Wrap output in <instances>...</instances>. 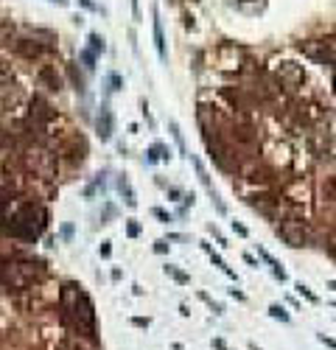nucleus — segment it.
<instances>
[{"label":"nucleus","mask_w":336,"mask_h":350,"mask_svg":"<svg viewBox=\"0 0 336 350\" xmlns=\"http://www.w3.org/2000/svg\"><path fill=\"white\" fill-rule=\"evenodd\" d=\"M59 305H62V320L73 325L81 336L96 342V308H93V300L87 297V292L76 283H65L59 294Z\"/></svg>","instance_id":"1"},{"label":"nucleus","mask_w":336,"mask_h":350,"mask_svg":"<svg viewBox=\"0 0 336 350\" xmlns=\"http://www.w3.org/2000/svg\"><path fill=\"white\" fill-rule=\"evenodd\" d=\"M42 275L40 263H28V261H9L0 266V283L9 286V289H25Z\"/></svg>","instance_id":"2"},{"label":"nucleus","mask_w":336,"mask_h":350,"mask_svg":"<svg viewBox=\"0 0 336 350\" xmlns=\"http://www.w3.org/2000/svg\"><path fill=\"white\" fill-rule=\"evenodd\" d=\"M23 160H25V168L34 171L37 176H42V179H50V176L56 174V154H50L48 149L28 146L25 154H23Z\"/></svg>","instance_id":"3"},{"label":"nucleus","mask_w":336,"mask_h":350,"mask_svg":"<svg viewBox=\"0 0 336 350\" xmlns=\"http://www.w3.org/2000/svg\"><path fill=\"white\" fill-rule=\"evenodd\" d=\"M300 50L311 62H316V65H336V39L334 37L306 39V42H300Z\"/></svg>","instance_id":"4"},{"label":"nucleus","mask_w":336,"mask_h":350,"mask_svg":"<svg viewBox=\"0 0 336 350\" xmlns=\"http://www.w3.org/2000/svg\"><path fill=\"white\" fill-rule=\"evenodd\" d=\"M277 235L288 244V247H306L308 244V227L303 224V219H283L277 224Z\"/></svg>","instance_id":"5"},{"label":"nucleus","mask_w":336,"mask_h":350,"mask_svg":"<svg viewBox=\"0 0 336 350\" xmlns=\"http://www.w3.org/2000/svg\"><path fill=\"white\" fill-rule=\"evenodd\" d=\"M50 118H53V112H50V104H48V101H45L42 96H34V98H31L28 126H34L37 132H42V129H45V124H48Z\"/></svg>","instance_id":"6"},{"label":"nucleus","mask_w":336,"mask_h":350,"mask_svg":"<svg viewBox=\"0 0 336 350\" xmlns=\"http://www.w3.org/2000/svg\"><path fill=\"white\" fill-rule=\"evenodd\" d=\"M14 53L23 59H40L42 53H45V45H42L40 39H31V37H20V39H14Z\"/></svg>","instance_id":"7"},{"label":"nucleus","mask_w":336,"mask_h":350,"mask_svg":"<svg viewBox=\"0 0 336 350\" xmlns=\"http://www.w3.org/2000/svg\"><path fill=\"white\" fill-rule=\"evenodd\" d=\"M37 78H40L42 87H48L50 93H59V90H62V78H59V73H56L53 65H42L40 73H37Z\"/></svg>","instance_id":"8"},{"label":"nucleus","mask_w":336,"mask_h":350,"mask_svg":"<svg viewBox=\"0 0 336 350\" xmlns=\"http://www.w3.org/2000/svg\"><path fill=\"white\" fill-rule=\"evenodd\" d=\"M62 154L68 157V163H73V166H76V163H81V160H84L87 146H84V140H81V137H73L68 146L62 149Z\"/></svg>","instance_id":"9"},{"label":"nucleus","mask_w":336,"mask_h":350,"mask_svg":"<svg viewBox=\"0 0 336 350\" xmlns=\"http://www.w3.org/2000/svg\"><path fill=\"white\" fill-rule=\"evenodd\" d=\"M96 129H98V137L101 140H109L112 137V109L104 104L98 112V118H96Z\"/></svg>","instance_id":"10"},{"label":"nucleus","mask_w":336,"mask_h":350,"mask_svg":"<svg viewBox=\"0 0 336 350\" xmlns=\"http://www.w3.org/2000/svg\"><path fill=\"white\" fill-rule=\"evenodd\" d=\"M255 210H261V213H266V216H275V204H277V199L275 196H269V194H255V196H249L247 199Z\"/></svg>","instance_id":"11"},{"label":"nucleus","mask_w":336,"mask_h":350,"mask_svg":"<svg viewBox=\"0 0 336 350\" xmlns=\"http://www.w3.org/2000/svg\"><path fill=\"white\" fill-rule=\"evenodd\" d=\"M277 78H280V81H303V70L297 68L294 62H283V65L277 68Z\"/></svg>","instance_id":"12"},{"label":"nucleus","mask_w":336,"mask_h":350,"mask_svg":"<svg viewBox=\"0 0 336 350\" xmlns=\"http://www.w3.org/2000/svg\"><path fill=\"white\" fill-rule=\"evenodd\" d=\"M154 45H157V56L166 62V37H163V20L157 9H154Z\"/></svg>","instance_id":"13"},{"label":"nucleus","mask_w":336,"mask_h":350,"mask_svg":"<svg viewBox=\"0 0 336 350\" xmlns=\"http://www.w3.org/2000/svg\"><path fill=\"white\" fill-rule=\"evenodd\" d=\"M118 191H120V196L126 199L129 207H135V204H138V199H135V191H132V185H129L126 176H120V179H118Z\"/></svg>","instance_id":"14"},{"label":"nucleus","mask_w":336,"mask_h":350,"mask_svg":"<svg viewBox=\"0 0 336 350\" xmlns=\"http://www.w3.org/2000/svg\"><path fill=\"white\" fill-rule=\"evenodd\" d=\"M221 96L227 98V101H230V104H233L236 109H241V107H244V96H241L238 90H230V87H224V90H221Z\"/></svg>","instance_id":"15"},{"label":"nucleus","mask_w":336,"mask_h":350,"mask_svg":"<svg viewBox=\"0 0 336 350\" xmlns=\"http://www.w3.org/2000/svg\"><path fill=\"white\" fill-rule=\"evenodd\" d=\"M322 196H325L328 202H336V176H328L325 182H322Z\"/></svg>","instance_id":"16"},{"label":"nucleus","mask_w":336,"mask_h":350,"mask_svg":"<svg viewBox=\"0 0 336 350\" xmlns=\"http://www.w3.org/2000/svg\"><path fill=\"white\" fill-rule=\"evenodd\" d=\"M9 81H14V70H11V65L6 59H0V87L9 84Z\"/></svg>","instance_id":"17"},{"label":"nucleus","mask_w":336,"mask_h":350,"mask_svg":"<svg viewBox=\"0 0 336 350\" xmlns=\"http://www.w3.org/2000/svg\"><path fill=\"white\" fill-rule=\"evenodd\" d=\"M87 39H90V50H93V53H104V50H107V45H104V37H101V34H96V31H93Z\"/></svg>","instance_id":"18"},{"label":"nucleus","mask_w":336,"mask_h":350,"mask_svg":"<svg viewBox=\"0 0 336 350\" xmlns=\"http://www.w3.org/2000/svg\"><path fill=\"white\" fill-rule=\"evenodd\" d=\"M166 275H168V277H174L177 283H182V286H185V283H191V277H188V275L182 272V269H177V266H171V263L166 266Z\"/></svg>","instance_id":"19"},{"label":"nucleus","mask_w":336,"mask_h":350,"mask_svg":"<svg viewBox=\"0 0 336 350\" xmlns=\"http://www.w3.org/2000/svg\"><path fill=\"white\" fill-rule=\"evenodd\" d=\"M269 314H272L275 320H280V322H288V320H291V317H288V311L283 308V305H277V302H275V305H269Z\"/></svg>","instance_id":"20"},{"label":"nucleus","mask_w":336,"mask_h":350,"mask_svg":"<svg viewBox=\"0 0 336 350\" xmlns=\"http://www.w3.org/2000/svg\"><path fill=\"white\" fill-rule=\"evenodd\" d=\"M11 34H14V25L11 23H0V42H11Z\"/></svg>","instance_id":"21"},{"label":"nucleus","mask_w":336,"mask_h":350,"mask_svg":"<svg viewBox=\"0 0 336 350\" xmlns=\"http://www.w3.org/2000/svg\"><path fill=\"white\" fill-rule=\"evenodd\" d=\"M294 289H297V294H303V297H306V300H311V302H319V297H316V294L311 292V289H308V286H303V283H297Z\"/></svg>","instance_id":"22"},{"label":"nucleus","mask_w":336,"mask_h":350,"mask_svg":"<svg viewBox=\"0 0 336 350\" xmlns=\"http://www.w3.org/2000/svg\"><path fill=\"white\" fill-rule=\"evenodd\" d=\"M81 62H84L87 70H96V53L93 50H81Z\"/></svg>","instance_id":"23"},{"label":"nucleus","mask_w":336,"mask_h":350,"mask_svg":"<svg viewBox=\"0 0 336 350\" xmlns=\"http://www.w3.org/2000/svg\"><path fill=\"white\" fill-rule=\"evenodd\" d=\"M126 235H129V238H138V235H140V224L135 222V219H129V222H126Z\"/></svg>","instance_id":"24"},{"label":"nucleus","mask_w":336,"mask_h":350,"mask_svg":"<svg viewBox=\"0 0 336 350\" xmlns=\"http://www.w3.org/2000/svg\"><path fill=\"white\" fill-rule=\"evenodd\" d=\"M70 76H73V81H76V90H79V93H84V78L76 73V68H73V65H70Z\"/></svg>","instance_id":"25"},{"label":"nucleus","mask_w":336,"mask_h":350,"mask_svg":"<svg viewBox=\"0 0 336 350\" xmlns=\"http://www.w3.org/2000/svg\"><path fill=\"white\" fill-rule=\"evenodd\" d=\"M154 216H157L163 224H171V213H166V210H160V207H154Z\"/></svg>","instance_id":"26"},{"label":"nucleus","mask_w":336,"mask_h":350,"mask_svg":"<svg viewBox=\"0 0 336 350\" xmlns=\"http://www.w3.org/2000/svg\"><path fill=\"white\" fill-rule=\"evenodd\" d=\"M233 230H236V233L241 235V238H247V235H249V230H247V227H244L241 222H233Z\"/></svg>","instance_id":"27"},{"label":"nucleus","mask_w":336,"mask_h":350,"mask_svg":"<svg viewBox=\"0 0 336 350\" xmlns=\"http://www.w3.org/2000/svg\"><path fill=\"white\" fill-rule=\"evenodd\" d=\"M319 342H322V345H328L331 350H336V339H331V336H325V333H319Z\"/></svg>","instance_id":"28"},{"label":"nucleus","mask_w":336,"mask_h":350,"mask_svg":"<svg viewBox=\"0 0 336 350\" xmlns=\"http://www.w3.org/2000/svg\"><path fill=\"white\" fill-rule=\"evenodd\" d=\"M98 252H101V258H109V252H112V247H109V241H104L98 247Z\"/></svg>","instance_id":"29"},{"label":"nucleus","mask_w":336,"mask_h":350,"mask_svg":"<svg viewBox=\"0 0 336 350\" xmlns=\"http://www.w3.org/2000/svg\"><path fill=\"white\" fill-rule=\"evenodd\" d=\"M132 325H138V328H148V320H143V317H132Z\"/></svg>","instance_id":"30"},{"label":"nucleus","mask_w":336,"mask_h":350,"mask_svg":"<svg viewBox=\"0 0 336 350\" xmlns=\"http://www.w3.org/2000/svg\"><path fill=\"white\" fill-rule=\"evenodd\" d=\"M154 252H168V244L166 241H157V244H154Z\"/></svg>","instance_id":"31"},{"label":"nucleus","mask_w":336,"mask_h":350,"mask_svg":"<svg viewBox=\"0 0 336 350\" xmlns=\"http://www.w3.org/2000/svg\"><path fill=\"white\" fill-rule=\"evenodd\" d=\"M109 81H112V90H120V76H112Z\"/></svg>","instance_id":"32"},{"label":"nucleus","mask_w":336,"mask_h":350,"mask_svg":"<svg viewBox=\"0 0 336 350\" xmlns=\"http://www.w3.org/2000/svg\"><path fill=\"white\" fill-rule=\"evenodd\" d=\"M132 11H135V17H140V3L138 0H132Z\"/></svg>","instance_id":"33"},{"label":"nucleus","mask_w":336,"mask_h":350,"mask_svg":"<svg viewBox=\"0 0 336 350\" xmlns=\"http://www.w3.org/2000/svg\"><path fill=\"white\" fill-rule=\"evenodd\" d=\"M244 261H247L249 266H255V269H258V261H255V258H252V255H244Z\"/></svg>","instance_id":"34"},{"label":"nucleus","mask_w":336,"mask_h":350,"mask_svg":"<svg viewBox=\"0 0 336 350\" xmlns=\"http://www.w3.org/2000/svg\"><path fill=\"white\" fill-rule=\"evenodd\" d=\"M53 3H59V6H68V0H53Z\"/></svg>","instance_id":"35"},{"label":"nucleus","mask_w":336,"mask_h":350,"mask_svg":"<svg viewBox=\"0 0 336 350\" xmlns=\"http://www.w3.org/2000/svg\"><path fill=\"white\" fill-rule=\"evenodd\" d=\"M328 289H334V292H336V283H328Z\"/></svg>","instance_id":"36"},{"label":"nucleus","mask_w":336,"mask_h":350,"mask_svg":"<svg viewBox=\"0 0 336 350\" xmlns=\"http://www.w3.org/2000/svg\"><path fill=\"white\" fill-rule=\"evenodd\" d=\"M249 350H261V348H255V345H249Z\"/></svg>","instance_id":"37"},{"label":"nucleus","mask_w":336,"mask_h":350,"mask_svg":"<svg viewBox=\"0 0 336 350\" xmlns=\"http://www.w3.org/2000/svg\"><path fill=\"white\" fill-rule=\"evenodd\" d=\"M334 84H336V78H334Z\"/></svg>","instance_id":"38"}]
</instances>
